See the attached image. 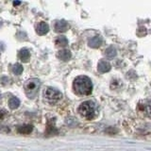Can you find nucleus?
Returning a JSON list of instances; mask_svg holds the SVG:
<instances>
[{"label": "nucleus", "mask_w": 151, "mask_h": 151, "mask_svg": "<svg viewBox=\"0 0 151 151\" xmlns=\"http://www.w3.org/2000/svg\"><path fill=\"white\" fill-rule=\"evenodd\" d=\"M18 56H19V59L26 63V61H27L28 60H29L30 53H29V51H28V49L24 48V49H21L20 51H19V55Z\"/></svg>", "instance_id": "nucleus-10"}, {"label": "nucleus", "mask_w": 151, "mask_h": 151, "mask_svg": "<svg viewBox=\"0 0 151 151\" xmlns=\"http://www.w3.org/2000/svg\"><path fill=\"white\" fill-rule=\"evenodd\" d=\"M78 113L87 119H92L96 114V105L92 101H85L79 106Z\"/></svg>", "instance_id": "nucleus-3"}, {"label": "nucleus", "mask_w": 151, "mask_h": 151, "mask_svg": "<svg viewBox=\"0 0 151 151\" xmlns=\"http://www.w3.org/2000/svg\"><path fill=\"white\" fill-rule=\"evenodd\" d=\"M32 131V126L30 125H24L22 127H18V132L23 134H28Z\"/></svg>", "instance_id": "nucleus-13"}, {"label": "nucleus", "mask_w": 151, "mask_h": 151, "mask_svg": "<svg viewBox=\"0 0 151 151\" xmlns=\"http://www.w3.org/2000/svg\"><path fill=\"white\" fill-rule=\"evenodd\" d=\"M45 97L47 100V102H49L50 104H55L60 100L61 97H63V94L58 90L48 87L45 91Z\"/></svg>", "instance_id": "nucleus-4"}, {"label": "nucleus", "mask_w": 151, "mask_h": 151, "mask_svg": "<svg viewBox=\"0 0 151 151\" xmlns=\"http://www.w3.org/2000/svg\"><path fill=\"white\" fill-rule=\"evenodd\" d=\"M102 38L100 36H96L92 38V39H90L89 42H88V45L90 47H93V48H97L99 47L101 45H102Z\"/></svg>", "instance_id": "nucleus-8"}, {"label": "nucleus", "mask_w": 151, "mask_h": 151, "mask_svg": "<svg viewBox=\"0 0 151 151\" xmlns=\"http://www.w3.org/2000/svg\"><path fill=\"white\" fill-rule=\"evenodd\" d=\"M36 31L39 35H45L49 31V26L45 22H41L37 25Z\"/></svg>", "instance_id": "nucleus-7"}, {"label": "nucleus", "mask_w": 151, "mask_h": 151, "mask_svg": "<svg viewBox=\"0 0 151 151\" xmlns=\"http://www.w3.org/2000/svg\"><path fill=\"white\" fill-rule=\"evenodd\" d=\"M73 89L78 96H89L93 91L92 80L86 76H79L74 80Z\"/></svg>", "instance_id": "nucleus-1"}, {"label": "nucleus", "mask_w": 151, "mask_h": 151, "mask_svg": "<svg viewBox=\"0 0 151 151\" xmlns=\"http://www.w3.org/2000/svg\"><path fill=\"white\" fill-rule=\"evenodd\" d=\"M20 4V2H13V5H19Z\"/></svg>", "instance_id": "nucleus-16"}, {"label": "nucleus", "mask_w": 151, "mask_h": 151, "mask_svg": "<svg viewBox=\"0 0 151 151\" xmlns=\"http://www.w3.org/2000/svg\"><path fill=\"white\" fill-rule=\"evenodd\" d=\"M116 53H117L116 49L113 46H110L105 51V55H106V57L108 59H113L116 56Z\"/></svg>", "instance_id": "nucleus-12"}, {"label": "nucleus", "mask_w": 151, "mask_h": 151, "mask_svg": "<svg viewBox=\"0 0 151 151\" xmlns=\"http://www.w3.org/2000/svg\"><path fill=\"white\" fill-rule=\"evenodd\" d=\"M12 72L17 75V76H20L23 73V66L19 63H16L12 66Z\"/></svg>", "instance_id": "nucleus-15"}, {"label": "nucleus", "mask_w": 151, "mask_h": 151, "mask_svg": "<svg viewBox=\"0 0 151 151\" xmlns=\"http://www.w3.org/2000/svg\"><path fill=\"white\" fill-rule=\"evenodd\" d=\"M0 97H1V94H0Z\"/></svg>", "instance_id": "nucleus-17"}, {"label": "nucleus", "mask_w": 151, "mask_h": 151, "mask_svg": "<svg viewBox=\"0 0 151 151\" xmlns=\"http://www.w3.org/2000/svg\"><path fill=\"white\" fill-rule=\"evenodd\" d=\"M41 87V81L38 78L28 79L25 84V92L27 97L34 98L38 94Z\"/></svg>", "instance_id": "nucleus-2"}, {"label": "nucleus", "mask_w": 151, "mask_h": 151, "mask_svg": "<svg viewBox=\"0 0 151 151\" xmlns=\"http://www.w3.org/2000/svg\"><path fill=\"white\" fill-rule=\"evenodd\" d=\"M111 66L110 63L107 60H101L97 64V70H98V72L101 74L109 72V71L111 70Z\"/></svg>", "instance_id": "nucleus-5"}, {"label": "nucleus", "mask_w": 151, "mask_h": 151, "mask_svg": "<svg viewBox=\"0 0 151 151\" xmlns=\"http://www.w3.org/2000/svg\"><path fill=\"white\" fill-rule=\"evenodd\" d=\"M54 28H55L56 32H65L66 30H68L69 26H68V23L66 21L59 20L56 22Z\"/></svg>", "instance_id": "nucleus-6"}, {"label": "nucleus", "mask_w": 151, "mask_h": 151, "mask_svg": "<svg viewBox=\"0 0 151 151\" xmlns=\"http://www.w3.org/2000/svg\"><path fill=\"white\" fill-rule=\"evenodd\" d=\"M55 44L57 46L65 47L66 45H68V40L66 39V37H64V36H59V37H57Z\"/></svg>", "instance_id": "nucleus-11"}, {"label": "nucleus", "mask_w": 151, "mask_h": 151, "mask_svg": "<svg viewBox=\"0 0 151 151\" xmlns=\"http://www.w3.org/2000/svg\"><path fill=\"white\" fill-rule=\"evenodd\" d=\"M9 108L12 109V110L17 109L20 106V100H19L17 97H12L9 101Z\"/></svg>", "instance_id": "nucleus-14"}, {"label": "nucleus", "mask_w": 151, "mask_h": 151, "mask_svg": "<svg viewBox=\"0 0 151 151\" xmlns=\"http://www.w3.org/2000/svg\"><path fill=\"white\" fill-rule=\"evenodd\" d=\"M57 57L60 60H63V61H67L71 59V57H72V54H71V52L69 50H60L58 52V54H57Z\"/></svg>", "instance_id": "nucleus-9"}]
</instances>
